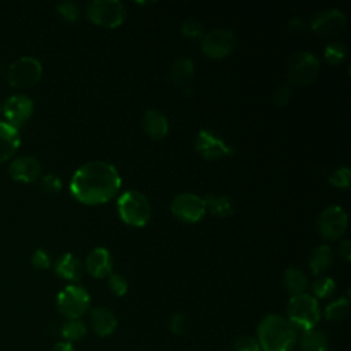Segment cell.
Here are the masks:
<instances>
[{
	"mask_svg": "<svg viewBox=\"0 0 351 351\" xmlns=\"http://www.w3.org/2000/svg\"><path fill=\"white\" fill-rule=\"evenodd\" d=\"M236 45V37L229 29H215L203 33L200 40L202 51L206 56L213 59L226 58Z\"/></svg>",
	"mask_w": 351,
	"mask_h": 351,
	"instance_id": "cell-10",
	"label": "cell"
},
{
	"mask_svg": "<svg viewBox=\"0 0 351 351\" xmlns=\"http://www.w3.org/2000/svg\"><path fill=\"white\" fill-rule=\"evenodd\" d=\"M56 12L62 19L67 22H74L80 16V7L74 1H62L56 4Z\"/></svg>",
	"mask_w": 351,
	"mask_h": 351,
	"instance_id": "cell-31",
	"label": "cell"
},
{
	"mask_svg": "<svg viewBox=\"0 0 351 351\" xmlns=\"http://www.w3.org/2000/svg\"><path fill=\"white\" fill-rule=\"evenodd\" d=\"M233 351H262L256 337L250 335L239 336L233 343Z\"/></svg>",
	"mask_w": 351,
	"mask_h": 351,
	"instance_id": "cell-33",
	"label": "cell"
},
{
	"mask_svg": "<svg viewBox=\"0 0 351 351\" xmlns=\"http://www.w3.org/2000/svg\"><path fill=\"white\" fill-rule=\"evenodd\" d=\"M203 200L206 204V210H208L215 217L228 218L234 213V203L226 195L210 193L206 197H203Z\"/></svg>",
	"mask_w": 351,
	"mask_h": 351,
	"instance_id": "cell-23",
	"label": "cell"
},
{
	"mask_svg": "<svg viewBox=\"0 0 351 351\" xmlns=\"http://www.w3.org/2000/svg\"><path fill=\"white\" fill-rule=\"evenodd\" d=\"M311 289H313V296L315 299H326L333 295V292L336 289V284H335L333 278H330L328 276H322V277H318L313 282Z\"/></svg>",
	"mask_w": 351,
	"mask_h": 351,
	"instance_id": "cell-28",
	"label": "cell"
},
{
	"mask_svg": "<svg viewBox=\"0 0 351 351\" xmlns=\"http://www.w3.org/2000/svg\"><path fill=\"white\" fill-rule=\"evenodd\" d=\"M56 308L66 319H81L90 308V295L84 287L69 284L59 291Z\"/></svg>",
	"mask_w": 351,
	"mask_h": 351,
	"instance_id": "cell-5",
	"label": "cell"
},
{
	"mask_svg": "<svg viewBox=\"0 0 351 351\" xmlns=\"http://www.w3.org/2000/svg\"><path fill=\"white\" fill-rule=\"evenodd\" d=\"M291 97H292V89L289 85H280L273 92V101L280 107L287 106Z\"/></svg>",
	"mask_w": 351,
	"mask_h": 351,
	"instance_id": "cell-38",
	"label": "cell"
},
{
	"mask_svg": "<svg viewBox=\"0 0 351 351\" xmlns=\"http://www.w3.org/2000/svg\"><path fill=\"white\" fill-rule=\"evenodd\" d=\"M299 333L285 315L267 314L256 326V340L262 351H292Z\"/></svg>",
	"mask_w": 351,
	"mask_h": 351,
	"instance_id": "cell-2",
	"label": "cell"
},
{
	"mask_svg": "<svg viewBox=\"0 0 351 351\" xmlns=\"http://www.w3.org/2000/svg\"><path fill=\"white\" fill-rule=\"evenodd\" d=\"M282 282H284L285 289L291 293V296L304 293L308 287L307 276L304 274V271H302L298 267H288L284 271Z\"/></svg>",
	"mask_w": 351,
	"mask_h": 351,
	"instance_id": "cell-24",
	"label": "cell"
},
{
	"mask_svg": "<svg viewBox=\"0 0 351 351\" xmlns=\"http://www.w3.org/2000/svg\"><path fill=\"white\" fill-rule=\"evenodd\" d=\"M319 60L318 58L307 51L298 52L291 56L287 66L288 80L292 85L303 86L308 85L318 77Z\"/></svg>",
	"mask_w": 351,
	"mask_h": 351,
	"instance_id": "cell-7",
	"label": "cell"
},
{
	"mask_svg": "<svg viewBox=\"0 0 351 351\" xmlns=\"http://www.w3.org/2000/svg\"><path fill=\"white\" fill-rule=\"evenodd\" d=\"M53 270L60 278H63L66 281L75 282L82 277L84 266H82V262L80 261V258H77L71 252H66L55 261Z\"/></svg>",
	"mask_w": 351,
	"mask_h": 351,
	"instance_id": "cell-19",
	"label": "cell"
},
{
	"mask_svg": "<svg viewBox=\"0 0 351 351\" xmlns=\"http://www.w3.org/2000/svg\"><path fill=\"white\" fill-rule=\"evenodd\" d=\"M181 33H182L184 37L196 38V37L203 36V26L200 25V22H197L195 19H188L182 23Z\"/></svg>",
	"mask_w": 351,
	"mask_h": 351,
	"instance_id": "cell-36",
	"label": "cell"
},
{
	"mask_svg": "<svg viewBox=\"0 0 351 351\" xmlns=\"http://www.w3.org/2000/svg\"><path fill=\"white\" fill-rule=\"evenodd\" d=\"M169 328L171 330L173 335L176 336H181L186 332L188 329V318L185 314L182 313H176L171 315L170 321H169Z\"/></svg>",
	"mask_w": 351,
	"mask_h": 351,
	"instance_id": "cell-34",
	"label": "cell"
},
{
	"mask_svg": "<svg viewBox=\"0 0 351 351\" xmlns=\"http://www.w3.org/2000/svg\"><path fill=\"white\" fill-rule=\"evenodd\" d=\"M107 285H108V289L115 296H125L128 293V289H129L128 280L119 273H111L107 277Z\"/></svg>",
	"mask_w": 351,
	"mask_h": 351,
	"instance_id": "cell-30",
	"label": "cell"
},
{
	"mask_svg": "<svg viewBox=\"0 0 351 351\" xmlns=\"http://www.w3.org/2000/svg\"><path fill=\"white\" fill-rule=\"evenodd\" d=\"M299 351H329V340L324 330L310 329L298 337Z\"/></svg>",
	"mask_w": 351,
	"mask_h": 351,
	"instance_id": "cell-21",
	"label": "cell"
},
{
	"mask_svg": "<svg viewBox=\"0 0 351 351\" xmlns=\"http://www.w3.org/2000/svg\"><path fill=\"white\" fill-rule=\"evenodd\" d=\"M1 71H3V66H1V63H0V74H1Z\"/></svg>",
	"mask_w": 351,
	"mask_h": 351,
	"instance_id": "cell-42",
	"label": "cell"
},
{
	"mask_svg": "<svg viewBox=\"0 0 351 351\" xmlns=\"http://www.w3.org/2000/svg\"><path fill=\"white\" fill-rule=\"evenodd\" d=\"M143 129L148 137L152 140L163 138L169 132V121L163 112L151 108L143 115Z\"/></svg>",
	"mask_w": 351,
	"mask_h": 351,
	"instance_id": "cell-20",
	"label": "cell"
},
{
	"mask_svg": "<svg viewBox=\"0 0 351 351\" xmlns=\"http://www.w3.org/2000/svg\"><path fill=\"white\" fill-rule=\"evenodd\" d=\"M195 74V64L186 56L177 58L170 67V78L178 86H186Z\"/></svg>",
	"mask_w": 351,
	"mask_h": 351,
	"instance_id": "cell-22",
	"label": "cell"
},
{
	"mask_svg": "<svg viewBox=\"0 0 351 351\" xmlns=\"http://www.w3.org/2000/svg\"><path fill=\"white\" fill-rule=\"evenodd\" d=\"M30 261H32V265L38 270H47L52 263L48 251H45L44 248L34 250L30 256Z\"/></svg>",
	"mask_w": 351,
	"mask_h": 351,
	"instance_id": "cell-35",
	"label": "cell"
},
{
	"mask_svg": "<svg viewBox=\"0 0 351 351\" xmlns=\"http://www.w3.org/2000/svg\"><path fill=\"white\" fill-rule=\"evenodd\" d=\"M119 218L130 226L143 228L151 219L152 208L147 196L138 191H126L117 200Z\"/></svg>",
	"mask_w": 351,
	"mask_h": 351,
	"instance_id": "cell-4",
	"label": "cell"
},
{
	"mask_svg": "<svg viewBox=\"0 0 351 351\" xmlns=\"http://www.w3.org/2000/svg\"><path fill=\"white\" fill-rule=\"evenodd\" d=\"M63 186L62 180L55 174H45L41 178V189L48 193H58Z\"/></svg>",
	"mask_w": 351,
	"mask_h": 351,
	"instance_id": "cell-37",
	"label": "cell"
},
{
	"mask_svg": "<svg viewBox=\"0 0 351 351\" xmlns=\"http://www.w3.org/2000/svg\"><path fill=\"white\" fill-rule=\"evenodd\" d=\"M333 263V251L329 245L324 244L317 247L308 261V266L313 274H322L325 273Z\"/></svg>",
	"mask_w": 351,
	"mask_h": 351,
	"instance_id": "cell-25",
	"label": "cell"
},
{
	"mask_svg": "<svg viewBox=\"0 0 351 351\" xmlns=\"http://www.w3.org/2000/svg\"><path fill=\"white\" fill-rule=\"evenodd\" d=\"M86 18L103 27H118L126 16L125 5L118 0H92L85 7Z\"/></svg>",
	"mask_w": 351,
	"mask_h": 351,
	"instance_id": "cell-6",
	"label": "cell"
},
{
	"mask_svg": "<svg viewBox=\"0 0 351 351\" xmlns=\"http://www.w3.org/2000/svg\"><path fill=\"white\" fill-rule=\"evenodd\" d=\"M350 310V300L348 298H339L333 302H330L325 310H324V317L326 321L330 322H337L346 318Z\"/></svg>",
	"mask_w": 351,
	"mask_h": 351,
	"instance_id": "cell-27",
	"label": "cell"
},
{
	"mask_svg": "<svg viewBox=\"0 0 351 351\" xmlns=\"http://www.w3.org/2000/svg\"><path fill=\"white\" fill-rule=\"evenodd\" d=\"M3 114L5 117V122L19 129L22 125H25L34 111V103L33 100L22 93L11 95L1 107Z\"/></svg>",
	"mask_w": 351,
	"mask_h": 351,
	"instance_id": "cell-13",
	"label": "cell"
},
{
	"mask_svg": "<svg viewBox=\"0 0 351 351\" xmlns=\"http://www.w3.org/2000/svg\"><path fill=\"white\" fill-rule=\"evenodd\" d=\"M347 225V214L340 206H329L318 217V230L326 240L340 239L346 233Z\"/></svg>",
	"mask_w": 351,
	"mask_h": 351,
	"instance_id": "cell-12",
	"label": "cell"
},
{
	"mask_svg": "<svg viewBox=\"0 0 351 351\" xmlns=\"http://www.w3.org/2000/svg\"><path fill=\"white\" fill-rule=\"evenodd\" d=\"M287 319L296 328V330L306 332L317 328L321 319L318 300L307 292L291 296L287 306Z\"/></svg>",
	"mask_w": 351,
	"mask_h": 351,
	"instance_id": "cell-3",
	"label": "cell"
},
{
	"mask_svg": "<svg viewBox=\"0 0 351 351\" xmlns=\"http://www.w3.org/2000/svg\"><path fill=\"white\" fill-rule=\"evenodd\" d=\"M51 351H75V348H74V346H73L71 343L62 340V341H58V343L52 347Z\"/></svg>",
	"mask_w": 351,
	"mask_h": 351,
	"instance_id": "cell-40",
	"label": "cell"
},
{
	"mask_svg": "<svg viewBox=\"0 0 351 351\" xmlns=\"http://www.w3.org/2000/svg\"><path fill=\"white\" fill-rule=\"evenodd\" d=\"M339 256L344 263H348L351 259V244L350 240L344 239L341 240L340 245H339Z\"/></svg>",
	"mask_w": 351,
	"mask_h": 351,
	"instance_id": "cell-39",
	"label": "cell"
},
{
	"mask_svg": "<svg viewBox=\"0 0 351 351\" xmlns=\"http://www.w3.org/2000/svg\"><path fill=\"white\" fill-rule=\"evenodd\" d=\"M21 145L19 129L5 121H0V163L14 156Z\"/></svg>",
	"mask_w": 351,
	"mask_h": 351,
	"instance_id": "cell-18",
	"label": "cell"
},
{
	"mask_svg": "<svg viewBox=\"0 0 351 351\" xmlns=\"http://www.w3.org/2000/svg\"><path fill=\"white\" fill-rule=\"evenodd\" d=\"M195 149L202 158L208 160H217L233 155V148L222 137L207 129H202L196 134Z\"/></svg>",
	"mask_w": 351,
	"mask_h": 351,
	"instance_id": "cell-11",
	"label": "cell"
},
{
	"mask_svg": "<svg viewBox=\"0 0 351 351\" xmlns=\"http://www.w3.org/2000/svg\"><path fill=\"white\" fill-rule=\"evenodd\" d=\"M0 111H1V104H0Z\"/></svg>",
	"mask_w": 351,
	"mask_h": 351,
	"instance_id": "cell-43",
	"label": "cell"
},
{
	"mask_svg": "<svg viewBox=\"0 0 351 351\" xmlns=\"http://www.w3.org/2000/svg\"><path fill=\"white\" fill-rule=\"evenodd\" d=\"M88 333V328L81 319H66L60 328V335L64 341L75 343L82 340Z\"/></svg>",
	"mask_w": 351,
	"mask_h": 351,
	"instance_id": "cell-26",
	"label": "cell"
},
{
	"mask_svg": "<svg viewBox=\"0 0 351 351\" xmlns=\"http://www.w3.org/2000/svg\"><path fill=\"white\" fill-rule=\"evenodd\" d=\"M346 55H347V49L340 43H330L324 49V59L326 63L332 66H339L340 63H343L346 59Z\"/></svg>",
	"mask_w": 351,
	"mask_h": 351,
	"instance_id": "cell-29",
	"label": "cell"
},
{
	"mask_svg": "<svg viewBox=\"0 0 351 351\" xmlns=\"http://www.w3.org/2000/svg\"><path fill=\"white\" fill-rule=\"evenodd\" d=\"M89 324L92 330L99 337H108L115 332L118 326V319H117V315L110 308L100 306V307H95L90 311Z\"/></svg>",
	"mask_w": 351,
	"mask_h": 351,
	"instance_id": "cell-17",
	"label": "cell"
},
{
	"mask_svg": "<svg viewBox=\"0 0 351 351\" xmlns=\"http://www.w3.org/2000/svg\"><path fill=\"white\" fill-rule=\"evenodd\" d=\"M43 75L41 62L33 56H21L7 69V81L14 88H29Z\"/></svg>",
	"mask_w": 351,
	"mask_h": 351,
	"instance_id": "cell-8",
	"label": "cell"
},
{
	"mask_svg": "<svg viewBox=\"0 0 351 351\" xmlns=\"http://www.w3.org/2000/svg\"><path fill=\"white\" fill-rule=\"evenodd\" d=\"M122 178L114 165L92 160L77 169L70 181V193L82 204L96 206L111 200L121 189Z\"/></svg>",
	"mask_w": 351,
	"mask_h": 351,
	"instance_id": "cell-1",
	"label": "cell"
},
{
	"mask_svg": "<svg viewBox=\"0 0 351 351\" xmlns=\"http://www.w3.org/2000/svg\"><path fill=\"white\" fill-rule=\"evenodd\" d=\"M170 210L177 219L186 223L199 222L207 211L203 197L191 192H182L174 196L170 204Z\"/></svg>",
	"mask_w": 351,
	"mask_h": 351,
	"instance_id": "cell-9",
	"label": "cell"
},
{
	"mask_svg": "<svg viewBox=\"0 0 351 351\" xmlns=\"http://www.w3.org/2000/svg\"><path fill=\"white\" fill-rule=\"evenodd\" d=\"M8 173L12 180L21 182H33L41 174L40 162L30 155H21L11 160Z\"/></svg>",
	"mask_w": 351,
	"mask_h": 351,
	"instance_id": "cell-15",
	"label": "cell"
},
{
	"mask_svg": "<svg viewBox=\"0 0 351 351\" xmlns=\"http://www.w3.org/2000/svg\"><path fill=\"white\" fill-rule=\"evenodd\" d=\"M329 182L336 186V188H343L347 189L351 184V170L348 167H340L336 169L330 176H329Z\"/></svg>",
	"mask_w": 351,
	"mask_h": 351,
	"instance_id": "cell-32",
	"label": "cell"
},
{
	"mask_svg": "<svg viewBox=\"0 0 351 351\" xmlns=\"http://www.w3.org/2000/svg\"><path fill=\"white\" fill-rule=\"evenodd\" d=\"M85 269L95 278H104L112 273V256L104 247L93 248L85 258Z\"/></svg>",
	"mask_w": 351,
	"mask_h": 351,
	"instance_id": "cell-16",
	"label": "cell"
},
{
	"mask_svg": "<svg viewBox=\"0 0 351 351\" xmlns=\"http://www.w3.org/2000/svg\"><path fill=\"white\" fill-rule=\"evenodd\" d=\"M288 26H289V29L292 30V32H296V33H299L303 27H304V23H303V21L300 19V18H292L291 21H289V23H288Z\"/></svg>",
	"mask_w": 351,
	"mask_h": 351,
	"instance_id": "cell-41",
	"label": "cell"
},
{
	"mask_svg": "<svg viewBox=\"0 0 351 351\" xmlns=\"http://www.w3.org/2000/svg\"><path fill=\"white\" fill-rule=\"evenodd\" d=\"M310 26L321 37H335L346 27V15L337 8L322 10L314 15Z\"/></svg>",
	"mask_w": 351,
	"mask_h": 351,
	"instance_id": "cell-14",
	"label": "cell"
}]
</instances>
